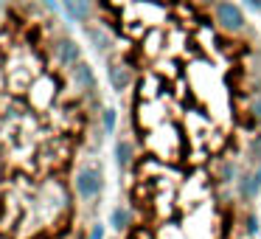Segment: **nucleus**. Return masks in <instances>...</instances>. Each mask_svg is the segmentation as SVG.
<instances>
[{
    "instance_id": "12",
    "label": "nucleus",
    "mask_w": 261,
    "mask_h": 239,
    "mask_svg": "<svg viewBox=\"0 0 261 239\" xmlns=\"http://www.w3.org/2000/svg\"><path fill=\"white\" fill-rule=\"evenodd\" d=\"M90 239H104V225H93Z\"/></svg>"
},
{
    "instance_id": "1",
    "label": "nucleus",
    "mask_w": 261,
    "mask_h": 239,
    "mask_svg": "<svg viewBox=\"0 0 261 239\" xmlns=\"http://www.w3.org/2000/svg\"><path fill=\"white\" fill-rule=\"evenodd\" d=\"M76 194H79L82 200H93L98 192H101L104 186V177H101V169H96V166H82L79 172H76Z\"/></svg>"
},
{
    "instance_id": "3",
    "label": "nucleus",
    "mask_w": 261,
    "mask_h": 239,
    "mask_svg": "<svg viewBox=\"0 0 261 239\" xmlns=\"http://www.w3.org/2000/svg\"><path fill=\"white\" fill-rule=\"evenodd\" d=\"M54 54H57V62L62 68H76L79 65V45L73 40H59L54 45Z\"/></svg>"
},
{
    "instance_id": "7",
    "label": "nucleus",
    "mask_w": 261,
    "mask_h": 239,
    "mask_svg": "<svg viewBox=\"0 0 261 239\" xmlns=\"http://www.w3.org/2000/svg\"><path fill=\"white\" fill-rule=\"evenodd\" d=\"M115 160H118V169H126L132 160V144L126 141V138H121L118 144H115Z\"/></svg>"
},
{
    "instance_id": "11",
    "label": "nucleus",
    "mask_w": 261,
    "mask_h": 239,
    "mask_svg": "<svg viewBox=\"0 0 261 239\" xmlns=\"http://www.w3.org/2000/svg\"><path fill=\"white\" fill-rule=\"evenodd\" d=\"M253 115H255V118H261V93L253 99Z\"/></svg>"
},
{
    "instance_id": "5",
    "label": "nucleus",
    "mask_w": 261,
    "mask_h": 239,
    "mask_svg": "<svg viewBox=\"0 0 261 239\" xmlns=\"http://www.w3.org/2000/svg\"><path fill=\"white\" fill-rule=\"evenodd\" d=\"M73 82H76L79 90H93V87H96V76H93L90 65H85V62L76 65V68H73Z\"/></svg>"
},
{
    "instance_id": "2",
    "label": "nucleus",
    "mask_w": 261,
    "mask_h": 239,
    "mask_svg": "<svg viewBox=\"0 0 261 239\" xmlns=\"http://www.w3.org/2000/svg\"><path fill=\"white\" fill-rule=\"evenodd\" d=\"M216 23H219L225 31H230V34H239V31L244 29V14H242V9H239L236 3L219 0V3H216Z\"/></svg>"
},
{
    "instance_id": "9",
    "label": "nucleus",
    "mask_w": 261,
    "mask_h": 239,
    "mask_svg": "<svg viewBox=\"0 0 261 239\" xmlns=\"http://www.w3.org/2000/svg\"><path fill=\"white\" fill-rule=\"evenodd\" d=\"M250 152H253V158L261 163V132H255L253 141H250Z\"/></svg>"
},
{
    "instance_id": "8",
    "label": "nucleus",
    "mask_w": 261,
    "mask_h": 239,
    "mask_svg": "<svg viewBox=\"0 0 261 239\" xmlns=\"http://www.w3.org/2000/svg\"><path fill=\"white\" fill-rule=\"evenodd\" d=\"M113 228H118V231H126V228H129V211L115 208V211H113Z\"/></svg>"
},
{
    "instance_id": "6",
    "label": "nucleus",
    "mask_w": 261,
    "mask_h": 239,
    "mask_svg": "<svg viewBox=\"0 0 261 239\" xmlns=\"http://www.w3.org/2000/svg\"><path fill=\"white\" fill-rule=\"evenodd\" d=\"M110 82H113V87L115 90H126V87H129V70L126 68H121V65H113V68H110Z\"/></svg>"
},
{
    "instance_id": "14",
    "label": "nucleus",
    "mask_w": 261,
    "mask_h": 239,
    "mask_svg": "<svg viewBox=\"0 0 261 239\" xmlns=\"http://www.w3.org/2000/svg\"><path fill=\"white\" fill-rule=\"evenodd\" d=\"M247 3H250L253 9H261V0H247Z\"/></svg>"
},
{
    "instance_id": "4",
    "label": "nucleus",
    "mask_w": 261,
    "mask_h": 239,
    "mask_svg": "<svg viewBox=\"0 0 261 239\" xmlns=\"http://www.w3.org/2000/svg\"><path fill=\"white\" fill-rule=\"evenodd\" d=\"M62 3H65L68 17L76 20V23H85L90 17V0H62Z\"/></svg>"
},
{
    "instance_id": "13",
    "label": "nucleus",
    "mask_w": 261,
    "mask_h": 239,
    "mask_svg": "<svg viewBox=\"0 0 261 239\" xmlns=\"http://www.w3.org/2000/svg\"><path fill=\"white\" fill-rule=\"evenodd\" d=\"M247 231H250V233L258 231V220H255V217H250V220H247Z\"/></svg>"
},
{
    "instance_id": "15",
    "label": "nucleus",
    "mask_w": 261,
    "mask_h": 239,
    "mask_svg": "<svg viewBox=\"0 0 261 239\" xmlns=\"http://www.w3.org/2000/svg\"><path fill=\"white\" fill-rule=\"evenodd\" d=\"M0 3H3V0H0Z\"/></svg>"
},
{
    "instance_id": "10",
    "label": "nucleus",
    "mask_w": 261,
    "mask_h": 239,
    "mask_svg": "<svg viewBox=\"0 0 261 239\" xmlns=\"http://www.w3.org/2000/svg\"><path fill=\"white\" fill-rule=\"evenodd\" d=\"M104 130L107 132L115 130V110H104Z\"/></svg>"
}]
</instances>
